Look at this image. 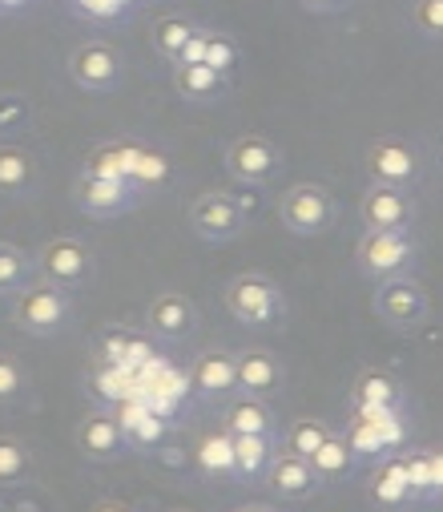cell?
Instances as JSON below:
<instances>
[{
	"mask_svg": "<svg viewBox=\"0 0 443 512\" xmlns=\"http://www.w3.org/2000/svg\"><path fill=\"white\" fill-rule=\"evenodd\" d=\"M0 512H9V508H5V504H0Z\"/></svg>",
	"mask_w": 443,
	"mask_h": 512,
	"instance_id": "cell-47",
	"label": "cell"
},
{
	"mask_svg": "<svg viewBox=\"0 0 443 512\" xmlns=\"http://www.w3.org/2000/svg\"><path fill=\"white\" fill-rule=\"evenodd\" d=\"M190 226L194 234H202L206 242H230L246 230V210L222 194V190H206L190 202Z\"/></svg>",
	"mask_w": 443,
	"mask_h": 512,
	"instance_id": "cell-11",
	"label": "cell"
},
{
	"mask_svg": "<svg viewBox=\"0 0 443 512\" xmlns=\"http://www.w3.org/2000/svg\"><path fill=\"white\" fill-rule=\"evenodd\" d=\"M335 432H331V424H323V420H290L286 428H282V452H290V456H303V460H315V452L331 440Z\"/></svg>",
	"mask_w": 443,
	"mask_h": 512,
	"instance_id": "cell-28",
	"label": "cell"
},
{
	"mask_svg": "<svg viewBox=\"0 0 443 512\" xmlns=\"http://www.w3.org/2000/svg\"><path fill=\"white\" fill-rule=\"evenodd\" d=\"M170 178H174V166H170V158L162 154V150H154V146H137V166H133V186H137V194L141 190H162V186H170Z\"/></svg>",
	"mask_w": 443,
	"mask_h": 512,
	"instance_id": "cell-33",
	"label": "cell"
},
{
	"mask_svg": "<svg viewBox=\"0 0 443 512\" xmlns=\"http://www.w3.org/2000/svg\"><path fill=\"white\" fill-rule=\"evenodd\" d=\"M29 396V371L17 355L0 351V408H13Z\"/></svg>",
	"mask_w": 443,
	"mask_h": 512,
	"instance_id": "cell-34",
	"label": "cell"
},
{
	"mask_svg": "<svg viewBox=\"0 0 443 512\" xmlns=\"http://www.w3.org/2000/svg\"><path fill=\"white\" fill-rule=\"evenodd\" d=\"M89 512H133V504H125V500H113V496H105V500L89 504Z\"/></svg>",
	"mask_w": 443,
	"mask_h": 512,
	"instance_id": "cell-43",
	"label": "cell"
},
{
	"mask_svg": "<svg viewBox=\"0 0 443 512\" xmlns=\"http://www.w3.org/2000/svg\"><path fill=\"white\" fill-rule=\"evenodd\" d=\"M359 218L367 230H411L415 222V194L395 186H371L359 202Z\"/></svg>",
	"mask_w": 443,
	"mask_h": 512,
	"instance_id": "cell-15",
	"label": "cell"
},
{
	"mask_svg": "<svg viewBox=\"0 0 443 512\" xmlns=\"http://www.w3.org/2000/svg\"><path fill=\"white\" fill-rule=\"evenodd\" d=\"M194 33H198V25H194L190 17H162V21L154 25V53H158L162 61L178 65L182 53H186V45L194 41Z\"/></svg>",
	"mask_w": 443,
	"mask_h": 512,
	"instance_id": "cell-29",
	"label": "cell"
},
{
	"mask_svg": "<svg viewBox=\"0 0 443 512\" xmlns=\"http://www.w3.org/2000/svg\"><path fill=\"white\" fill-rule=\"evenodd\" d=\"M355 263L371 283L407 279L419 263V246L411 230H367L355 246Z\"/></svg>",
	"mask_w": 443,
	"mask_h": 512,
	"instance_id": "cell-1",
	"label": "cell"
},
{
	"mask_svg": "<svg viewBox=\"0 0 443 512\" xmlns=\"http://www.w3.org/2000/svg\"><path fill=\"white\" fill-rule=\"evenodd\" d=\"M403 464H407V480H411V492L419 504H435L439 492H435V476H431V456L423 448H411L403 452Z\"/></svg>",
	"mask_w": 443,
	"mask_h": 512,
	"instance_id": "cell-35",
	"label": "cell"
},
{
	"mask_svg": "<svg viewBox=\"0 0 443 512\" xmlns=\"http://www.w3.org/2000/svg\"><path fill=\"white\" fill-rule=\"evenodd\" d=\"M206 45H210V33H206V29H198V33H194V41L186 45V53H182V61H178V65H202V61H206ZM178 65H174V69H178Z\"/></svg>",
	"mask_w": 443,
	"mask_h": 512,
	"instance_id": "cell-40",
	"label": "cell"
},
{
	"mask_svg": "<svg viewBox=\"0 0 443 512\" xmlns=\"http://www.w3.org/2000/svg\"><path fill=\"white\" fill-rule=\"evenodd\" d=\"M69 77L77 89L85 93H113L125 77V61L121 49H113L109 41H85L69 53Z\"/></svg>",
	"mask_w": 443,
	"mask_h": 512,
	"instance_id": "cell-7",
	"label": "cell"
},
{
	"mask_svg": "<svg viewBox=\"0 0 443 512\" xmlns=\"http://www.w3.org/2000/svg\"><path fill=\"white\" fill-rule=\"evenodd\" d=\"M230 512H278V508H270V504H242V508H230Z\"/></svg>",
	"mask_w": 443,
	"mask_h": 512,
	"instance_id": "cell-44",
	"label": "cell"
},
{
	"mask_svg": "<svg viewBox=\"0 0 443 512\" xmlns=\"http://www.w3.org/2000/svg\"><path fill=\"white\" fill-rule=\"evenodd\" d=\"M77 452L89 464H109L129 452V440L121 432V420L113 416V408H97L77 424Z\"/></svg>",
	"mask_w": 443,
	"mask_h": 512,
	"instance_id": "cell-14",
	"label": "cell"
},
{
	"mask_svg": "<svg viewBox=\"0 0 443 512\" xmlns=\"http://www.w3.org/2000/svg\"><path fill=\"white\" fill-rule=\"evenodd\" d=\"M238 61H242L238 41H234L230 33H210V45H206V61H202V65H210L214 73L230 77V73L238 69Z\"/></svg>",
	"mask_w": 443,
	"mask_h": 512,
	"instance_id": "cell-37",
	"label": "cell"
},
{
	"mask_svg": "<svg viewBox=\"0 0 443 512\" xmlns=\"http://www.w3.org/2000/svg\"><path fill=\"white\" fill-rule=\"evenodd\" d=\"M315 476L323 480V484H343L351 472H355V452L347 448V440L335 432L319 452H315Z\"/></svg>",
	"mask_w": 443,
	"mask_h": 512,
	"instance_id": "cell-31",
	"label": "cell"
},
{
	"mask_svg": "<svg viewBox=\"0 0 443 512\" xmlns=\"http://www.w3.org/2000/svg\"><path fill=\"white\" fill-rule=\"evenodd\" d=\"M33 271H37V267H33V259H29L21 246L0 242V295L17 299V295L29 287V275H33Z\"/></svg>",
	"mask_w": 443,
	"mask_h": 512,
	"instance_id": "cell-32",
	"label": "cell"
},
{
	"mask_svg": "<svg viewBox=\"0 0 443 512\" xmlns=\"http://www.w3.org/2000/svg\"><path fill=\"white\" fill-rule=\"evenodd\" d=\"M37 158L25 146H0V194L5 198H21L37 190Z\"/></svg>",
	"mask_w": 443,
	"mask_h": 512,
	"instance_id": "cell-25",
	"label": "cell"
},
{
	"mask_svg": "<svg viewBox=\"0 0 443 512\" xmlns=\"http://www.w3.org/2000/svg\"><path fill=\"white\" fill-rule=\"evenodd\" d=\"M371 307L391 331H415L427 319V291L411 275L407 279H387V283L375 287Z\"/></svg>",
	"mask_w": 443,
	"mask_h": 512,
	"instance_id": "cell-9",
	"label": "cell"
},
{
	"mask_svg": "<svg viewBox=\"0 0 443 512\" xmlns=\"http://www.w3.org/2000/svg\"><path fill=\"white\" fill-rule=\"evenodd\" d=\"M299 5H303L307 13H315V17H331V13L351 9V0H299Z\"/></svg>",
	"mask_w": 443,
	"mask_h": 512,
	"instance_id": "cell-41",
	"label": "cell"
},
{
	"mask_svg": "<svg viewBox=\"0 0 443 512\" xmlns=\"http://www.w3.org/2000/svg\"><path fill=\"white\" fill-rule=\"evenodd\" d=\"M17 5H25V0H0V9H17Z\"/></svg>",
	"mask_w": 443,
	"mask_h": 512,
	"instance_id": "cell-45",
	"label": "cell"
},
{
	"mask_svg": "<svg viewBox=\"0 0 443 512\" xmlns=\"http://www.w3.org/2000/svg\"><path fill=\"white\" fill-rule=\"evenodd\" d=\"M137 146L141 142H101L89 150L85 170L93 178H113V182H133V166H137Z\"/></svg>",
	"mask_w": 443,
	"mask_h": 512,
	"instance_id": "cell-22",
	"label": "cell"
},
{
	"mask_svg": "<svg viewBox=\"0 0 443 512\" xmlns=\"http://www.w3.org/2000/svg\"><path fill=\"white\" fill-rule=\"evenodd\" d=\"M403 416L379 412V416H351L347 424V448L355 452V460H387L395 456V448H403Z\"/></svg>",
	"mask_w": 443,
	"mask_h": 512,
	"instance_id": "cell-10",
	"label": "cell"
},
{
	"mask_svg": "<svg viewBox=\"0 0 443 512\" xmlns=\"http://www.w3.org/2000/svg\"><path fill=\"white\" fill-rule=\"evenodd\" d=\"M137 198L141 194L133 182H113V178H93V174H77L73 182V202L89 218H121L137 206Z\"/></svg>",
	"mask_w": 443,
	"mask_h": 512,
	"instance_id": "cell-12",
	"label": "cell"
},
{
	"mask_svg": "<svg viewBox=\"0 0 443 512\" xmlns=\"http://www.w3.org/2000/svg\"><path fill=\"white\" fill-rule=\"evenodd\" d=\"M411 29L427 41H443V0H411Z\"/></svg>",
	"mask_w": 443,
	"mask_h": 512,
	"instance_id": "cell-36",
	"label": "cell"
},
{
	"mask_svg": "<svg viewBox=\"0 0 443 512\" xmlns=\"http://www.w3.org/2000/svg\"><path fill=\"white\" fill-rule=\"evenodd\" d=\"M222 299H226V311L238 323H246V327H278L286 319V295H282V287L274 279H266V275H254V271L234 275L226 283V295Z\"/></svg>",
	"mask_w": 443,
	"mask_h": 512,
	"instance_id": "cell-3",
	"label": "cell"
},
{
	"mask_svg": "<svg viewBox=\"0 0 443 512\" xmlns=\"http://www.w3.org/2000/svg\"><path fill=\"white\" fill-rule=\"evenodd\" d=\"M367 500L379 508V512H407L415 508V492H411V480H407V464H403V452L379 460V468L371 472L367 480Z\"/></svg>",
	"mask_w": 443,
	"mask_h": 512,
	"instance_id": "cell-18",
	"label": "cell"
},
{
	"mask_svg": "<svg viewBox=\"0 0 443 512\" xmlns=\"http://www.w3.org/2000/svg\"><path fill=\"white\" fill-rule=\"evenodd\" d=\"M33 480V448L21 436L0 432V488H17Z\"/></svg>",
	"mask_w": 443,
	"mask_h": 512,
	"instance_id": "cell-27",
	"label": "cell"
},
{
	"mask_svg": "<svg viewBox=\"0 0 443 512\" xmlns=\"http://www.w3.org/2000/svg\"><path fill=\"white\" fill-rule=\"evenodd\" d=\"M266 488L278 500H307L323 488V480L315 476V464L303 456H290V452H274L270 468H266Z\"/></svg>",
	"mask_w": 443,
	"mask_h": 512,
	"instance_id": "cell-19",
	"label": "cell"
},
{
	"mask_svg": "<svg viewBox=\"0 0 443 512\" xmlns=\"http://www.w3.org/2000/svg\"><path fill=\"white\" fill-rule=\"evenodd\" d=\"M29 117H33V109L21 93H0V134L29 130Z\"/></svg>",
	"mask_w": 443,
	"mask_h": 512,
	"instance_id": "cell-38",
	"label": "cell"
},
{
	"mask_svg": "<svg viewBox=\"0 0 443 512\" xmlns=\"http://www.w3.org/2000/svg\"><path fill=\"white\" fill-rule=\"evenodd\" d=\"M33 267H37V275H41V283H49V287H61V291H81V287H89L93 283V271H97V263H93V250L81 242V238H49L41 250H37V259H33Z\"/></svg>",
	"mask_w": 443,
	"mask_h": 512,
	"instance_id": "cell-4",
	"label": "cell"
},
{
	"mask_svg": "<svg viewBox=\"0 0 443 512\" xmlns=\"http://www.w3.org/2000/svg\"><path fill=\"white\" fill-rule=\"evenodd\" d=\"M282 162V150L262 134H242L226 146V170L246 186H270L282 174Z\"/></svg>",
	"mask_w": 443,
	"mask_h": 512,
	"instance_id": "cell-8",
	"label": "cell"
},
{
	"mask_svg": "<svg viewBox=\"0 0 443 512\" xmlns=\"http://www.w3.org/2000/svg\"><path fill=\"white\" fill-rule=\"evenodd\" d=\"M363 170L371 178V186H395V190H411L423 174V158L411 142L403 138H379L367 146L363 154Z\"/></svg>",
	"mask_w": 443,
	"mask_h": 512,
	"instance_id": "cell-6",
	"label": "cell"
},
{
	"mask_svg": "<svg viewBox=\"0 0 443 512\" xmlns=\"http://www.w3.org/2000/svg\"><path fill=\"white\" fill-rule=\"evenodd\" d=\"M194 464L206 480H238V460H234V436L230 432H206L194 448Z\"/></svg>",
	"mask_w": 443,
	"mask_h": 512,
	"instance_id": "cell-24",
	"label": "cell"
},
{
	"mask_svg": "<svg viewBox=\"0 0 443 512\" xmlns=\"http://www.w3.org/2000/svg\"><path fill=\"white\" fill-rule=\"evenodd\" d=\"M85 379H89V392L101 400V408H117L121 400L137 396V392H133V371L121 367V363H105V359H97L93 371H89Z\"/></svg>",
	"mask_w": 443,
	"mask_h": 512,
	"instance_id": "cell-26",
	"label": "cell"
},
{
	"mask_svg": "<svg viewBox=\"0 0 443 512\" xmlns=\"http://www.w3.org/2000/svg\"><path fill=\"white\" fill-rule=\"evenodd\" d=\"M403 408H407V392H403V383L391 371L367 367V371L355 375V383H351V416H379V412L403 416Z\"/></svg>",
	"mask_w": 443,
	"mask_h": 512,
	"instance_id": "cell-13",
	"label": "cell"
},
{
	"mask_svg": "<svg viewBox=\"0 0 443 512\" xmlns=\"http://www.w3.org/2000/svg\"><path fill=\"white\" fill-rule=\"evenodd\" d=\"M13 323L29 335H57L73 323V299L61 287L49 283H29L17 299H13Z\"/></svg>",
	"mask_w": 443,
	"mask_h": 512,
	"instance_id": "cell-5",
	"label": "cell"
},
{
	"mask_svg": "<svg viewBox=\"0 0 443 512\" xmlns=\"http://www.w3.org/2000/svg\"><path fill=\"white\" fill-rule=\"evenodd\" d=\"M174 89H178V97L190 101V105H210V101L226 97L230 77L214 73L210 65H178V69H174Z\"/></svg>",
	"mask_w": 443,
	"mask_h": 512,
	"instance_id": "cell-23",
	"label": "cell"
},
{
	"mask_svg": "<svg viewBox=\"0 0 443 512\" xmlns=\"http://www.w3.org/2000/svg\"><path fill=\"white\" fill-rule=\"evenodd\" d=\"M278 218L290 234L299 238H315V234H327L335 230L339 222V202L327 186L319 182H294L278 194Z\"/></svg>",
	"mask_w": 443,
	"mask_h": 512,
	"instance_id": "cell-2",
	"label": "cell"
},
{
	"mask_svg": "<svg viewBox=\"0 0 443 512\" xmlns=\"http://www.w3.org/2000/svg\"><path fill=\"white\" fill-rule=\"evenodd\" d=\"M222 432L230 436H270L278 440V420L270 412L266 400H254V396H238L226 404L222 412Z\"/></svg>",
	"mask_w": 443,
	"mask_h": 512,
	"instance_id": "cell-21",
	"label": "cell"
},
{
	"mask_svg": "<svg viewBox=\"0 0 443 512\" xmlns=\"http://www.w3.org/2000/svg\"><path fill=\"white\" fill-rule=\"evenodd\" d=\"M166 512H190V508H166Z\"/></svg>",
	"mask_w": 443,
	"mask_h": 512,
	"instance_id": "cell-46",
	"label": "cell"
},
{
	"mask_svg": "<svg viewBox=\"0 0 443 512\" xmlns=\"http://www.w3.org/2000/svg\"><path fill=\"white\" fill-rule=\"evenodd\" d=\"M427 456H431V476H435V492H439V500H443V448H427Z\"/></svg>",
	"mask_w": 443,
	"mask_h": 512,
	"instance_id": "cell-42",
	"label": "cell"
},
{
	"mask_svg": "<svg viewBox=\"0 0 443 512\" xmlns=\"http://www.w3.org/2000/svg\"><path fill=\"white\" fill-rule=\"evenodd\" d=\"M274 440L270 436H234V460H238V480H258L266 476L274 460Z\"/></svg>",
	"mask_w": 443,
	"mask_h": 512,
	"instance_id": "cell-30",
	"label": "cell"
},
{
	"mask_svg": "<svg viewBox=\"0 0 443 512\" xmlns=\"http://www.w3.org/2000/svg\"><path fill=\"white\" fill-rule=\"evenodd\" d=\"M282 388V363L266 347H246L238 351V392L254 400H270Z\"/></svg>",
	"mask_w": 443,
	"mask_h": 512,
	"instance_id": "cell-20",
	"label": "cell"
},
{
	"mask_svg": "<svg viewBox=\"0 0 443 512\" xmlns=\"http://www.w3.org/2000/svg\"><path fill=\"white\" fill-rule=\"evenodd\" d=\"M145 327H150V335L170 339V343L186 339L198 331V307L182 291H162L150 299V307H145Z\"/></svg>",
	"mask_w": 443,
	"mask_h": 512,
	"instance_id": "cell-17",
	"label": "cell"
},
{
	"mask_svg": "<svg viewBox=\"0 0 443 512\" xmlns=\"http://www.w3.org/2000/svg\"><path fill=\"white\" fill-rule=\"evenodd\" d=\"M190 388L206 400H230L238 392V351L214 347L190 363Z\"/></svg>",
	"mask_w": 443,
	"mask_h": 512,
	"instance_id": "cell-16",
	"label": "cell"
},
{
	"mask_svg": "<svg viewBox=\"0 0 443 512\" xmlns=\"http://www.w3.org/2000/svg\"><path fill=\"white\" fill-rule=\"evenodd\" d=\"M73 9L85 13V17H97V21H113L125 13L121 0H73Z\"/></svg>",
	"mask_w": 443,
	"mask_h": 512,
	"instance_id": "cell-39",
	"label": "cell"
}]
</instances>
